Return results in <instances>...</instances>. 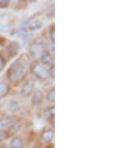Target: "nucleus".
<instances>
[{
	"label": "nucleus",
	"instance_id": "nucleus-1",
	"mask_svg": "<svg viewBox=\"0 0 135 148\" xmlns=\"http://www.w3.org/2000/svg\"><path fill=\"white\" fill-rule=\"evenodd\" d=\"M25 65H24L22 60H17L16 63H13L11 65V69H10L8 73V77L11 82H20V80H24V77H25Z\"/></svg>",
	"mask_w": 135,
	"mask_h": 148
},
{
	"label": "nucleus",
	"instance_id": "nucleus-2",
	"mask_svg": "<svg viewBox=\"0 0 135 148\" xmlns=\"http://www.w3.org/2000/svg\"><path fill=\"white\" fill-rule=\"evenodd\" d=\"M31 71H33L35 77H38L40 80H46V79L50 77V69H49L47 66H44L42 63H33Z\"/></svg>",
	"mask_w": 135,
	"mask_h": 148
},
{
	"label": "nucleus",
	"instance_id": "nucleus-3",
	"mask_svg": "<svg viewBox=\"0 0 135 148\" xmlns=\"http://www.w3.org/2000/svg\"><path fill=\"white\" fill-rule=\"evenodd\" d=\"M44 52V44L41 41H35L33 44L30 46V57L31 58H40Z\"/></svg>",
	"mask_w": 135,
	"mask_h": 148
},
{
	"label": "nucleus",
	"instance_id": "nucleus-4",
	"mask_svg": "<svg viewBox=\"0 0 135 148\" xmlns=\"http://www.w3.org/2000/svg\"><path fill=\"white\" fill-rule=\"evenodd\" d=\"M52 139H54V129L46 128L44 131L41 132V140H42V142H46V143H50Z\"/></svg>",
	"mask_w": 135,
	"mask_h": 148
},
{
	"label": "nucleus",
	"instance_id": "nucleus-5",
	"mask_svg": "<svg viewBox=\"0 0 135 148\" xmlns=\"http://www.w3.org/2000/svg\"><path fill=\"white\" fill-rule=\"evenodd\" d=\"M31 91H33V80H27V82L22 85L20 93H22L24 96H28V95H31Z\"/></svg>",
	"mask_w": 135,
	"mask_h": 148
},
{
	"label": "nucleus",
	"instance_id": "nucleus-6",
	"mask_svg": "<svg viewBox=\"0 0 135 148\" xmlns=\"http://www.w3.org/2000/svg\"><path fill=\"white\" fill-rule=\"evenodd\" d=\"M40 58H41V63L44 66H47V68L52 65V63H54V58H52V55L49 54V52H42V55H41Z\"/></svg>",
	"mask_w": 135,
	"mask_h": 148
},
{
	"label": "nucleus",
	"instance_id": "nucleus-7",
	"mask_svg": "<svg viewBox=\"0 0 135 148\" xmlns=\"http://www.w3.org/2000/svg\"><path fill=\"white\" fill-rule=\"evenodd\" d=\"M42 27V21L41 19H35V21H31V22H28V32H36V30H40Z\"/></svg>",
	"mask_w": 135,
	"mask_h": 148
},
{
	"label": "nucleus",
	"instance_id": "nucleus-8",
	"mask_svg": "<svg viewBox=\"0 0 135 148\" xmlns=\"http://www.w3.org/2000/svg\"><path fill=\"white\" fill-rule=\"evenodd\" d=\"M10 147L11 148H24V140L20 139V137H14V139H11Z\"/></svg>",
	"mask_w": 135,
	"mask_h": 148
},
{
	"label": "nucleus",
	"instance_id": "nucleus-9",
	"mask_svg": "<svg viewBox=\"0 0 135 148\" xmlns=\"http://www.w3.org/2000/svg\"><path fill=\"white\" fill-rule=\"evenodd\" d=\"M44 115H46V120H47V121H54V107H47L44 112Z\"/></svg>",
	"mask_w": 135,
	"mask_h": 148
},
{
	"label": "nucleus",
	"instance_id": "nucleus-10",
	"mask_svg": "<svg viewBox=\"0 0 135 148\" xmlns=\"http://www.w3.org/2000/svg\"><path fill=\"white\" fill-rule=\"evenodd\" d=\"M8 91H10V87L6 85V84L0 82V98L6 96V95H8Z\"/></svg>",
	"mask_w": 135,
	"mask_h": 148
},
{
	"label": "nucleus",
	"instance_id": "nucleus-11",
	"mask_svg": "<svg viewBox=\"0 0 135 148\" xmlns=\"http://www.w3.org/2000/svg\"><path fill=\"white\" fill-rule=\"evenodd\" d=\"M42 101V93L41 91H36V93L33 95V106H40Z\"/></svg>",
	"mask_w": 135,
	"mask_h": 148
},
{
	"label": "nucleus",
	"instance_id": "nucleus-12",
	"mask_svg": "<svg viewBox=\"0 0 135 148\" xmlns=\"http://www.w3.org/2000/svg\"><path fill=\"white\" fill-rule=\"evenodd\" d=\"M17 109H19V104H17V101H16V99H11V101L8 103V110H10V112H16Z\"/></svg>",
	"mask_w": 135,
	"mask_h": 148
},
{
	"label": "nucleus",
	"instance_id": "nucleus-13",
	"mask_svg": "<svg viewBox=\"0 0 135 148\" xmlns=\"http://www.w3.org/2000/svg\"><path fill=\"white\" fill-rule=\"evenodd\" d=\"M17 52H19V44H16V43L10 44V47H8V54H10V55H14V54H17Z\"/></svg>",
	"mask_w": 135,
	"mask_h": 148
},
{
	"label": "nucleus",
	"instance_id": "nucleus-14",
	"mask_svg": "<svg viewBox=\"0 0 135 148\" xmlns=\"http://www.w3.org/2000/svg\"><path fill=\"white\" fill-rule=\"evenodd\" d=\"M54 99H55V90L50 88L47 91V101H49V103H54Z\"/></svg>",
	"mask_w": 135,
	"mask_h": 148
},
{
	"label": "nucleus",
	"instance_id": "nucleus-15",
	"mask_svg": "<svg viewBox=\"0 0 135 148\" xmlns=\"http://www.w3.org/2000/svg\"><path fill=\"white\" fill-rule=\"evenodd\" d=\"M8 131H2V129H0V142H3V140H6L8 139Z\"/></svg>",
	"mask_w": 135,
	"mask_h": 148
},
{
	"label": "nucleus",
	"instance_id": "nucleus-16",
	"mask_svg": "<svg viewBox=\"0 0 135 148\" xmlns=\"http://www.w3.org/2000/svg\"><path fill=\"white\" fill-rule=\"evenodd\" d=\"M3 68H5V58H3L2 55H0V71H2Z\"/></svg>",
	"mask_w": 135,
	"mask_h": 148
},
{
	"label": "nucleus",
	"instance_id": "nucleus-17",
	"mask_svg": "<svg viewBox=\"0 0 135 148\" xmlns=\"http://www.w3.org/2000/svg\"><path fill=\"white\" fill-rule=\"evenodd\" d=\"M8 5H10V2H6V0L5 2H0V8H6Z\"/></svg>",
	"mask_w": 135,
	"mask_h": 148
},
{
	"label": "nucleus",
	"instance_id": "nucleus-18",
	"mask_svg": "<svg viewBox=\"0 0 135 148\" xmlns=\"http://www.w3.org/2000/svg\"><path fill=\"white\" fill-rule=\"evenodd\" d=\"M0 148H5V147H0Z\"/></svg>",
	"mask_w": 135,
	"mask_h": 148
}]
</instances>
